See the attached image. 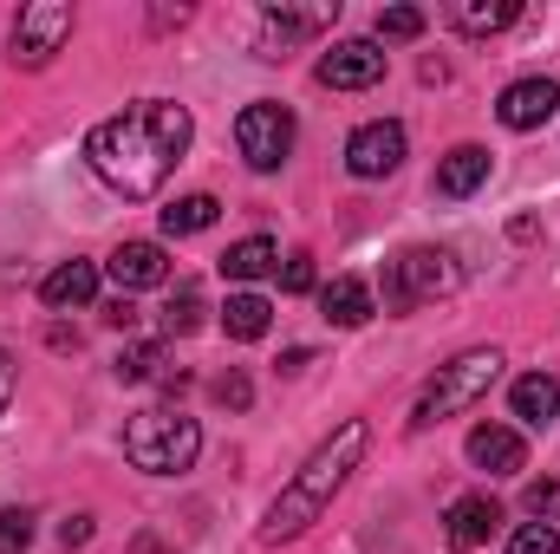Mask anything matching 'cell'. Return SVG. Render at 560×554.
Returning a JSON list of instances; mask_svg holds the SVG:
<instances>
[{
  "instance_id": "27",
  "label": "cell",
  "mask_w": 560,
  "mask_h": 554,
  "mask_svg": "<svg viewBox=\"0 0 560 554\" xmlns=\"http://www.w3.org/2000/svg\"><path fill=\"white\" fill-rule=\"evenodd\" d=\"M423 33V7H385L378 13V39H418Z\"/></svg>"
},
{
  "instance_id": "9",
  "label": "cell",
  "mask_w": 560,
  "mask_h": 554,
  "mask_svg": "<svg viewBox=\"0 0 560 554\" xmlns=\"http://www.w3.org/2000/svg\"><path fill=\"white\" fill-rule=\"evenodd\" d=\"M313 72H319V85H332V92H365V85L385 79V53H378V39H339Z\"/></svg>"
},
{
  "instance_id": "13",
  "label": "cell",
  "mask_w": 560,
  "mask_h": 554,
  "mask_svg": "<svg viewBox=\"0 0 560 554\" xmlns=\"http://www.w3.org/2000/svg\"><path fill=\"white\" fill-rule=\"evenodd\" d=\"M39 300H46L52 313H66V307H92V300H98V262H59L52 275L39 280Z\"/></svg>"
},
{
  "instance_id": "11",
  "label": "cell",
  "mask_w": 560,
  "mask_h": 554,
  "mask_svg": "<svg viewBox=\"0 0 560 554\" xmlns=\"http://www.w3.org/2000/svg\"><path fill=\"white\" fill-rule=\"evenodd\" d=\"M469 463L489 470V476H515V470L528 463V443H522V430H509V424H476V430H469Z\"/></svg>"
},
{
  "instance_id": "24",
  "label": "cell",
  "mask_w": 560,
  "mask_h": 554,
  "mask_svg": "<svg viewBox=\"0 0 560 554\" xmlns=\"http://www.w3.org/2000/svg\"><path fill=\"white\" fill-rule=\"evenodd\" d=\"M118 379H125V385L163 379V346H156V339H143V346H125V353H118Z\"/></svg>"
},
{
  "instance_id": "20",
  "label": "cell",
  "mask_w": 560,
  "mask_h": 554,
  "mask_svg": "<svg viewBox=\"0 0 560 554\" xmlns=\"http://www.w3.org/2000/svg\"><path fill=\"white\" fill-rule=\"evenodd\" d=\"M268 326H275V307H268L261 293H229V307H222V333H229V339L248 346V339H261Z\"/></svg>"
},
{
  "instance_id": "1",
  "label": "cell",
  "mask_w": 560,
  "mask_h": 554,
  "mask_svg": "<svg viewBox=\"0 0 560 554\" xmlns=\"http://www.w3.org/2000/svg\"><path fill=\"white\" fill-rule=\"evenodd\" d=\"M189 138H196L189 105H176V99H138V105H125L118 118L92 125L85 163H92L125 203H143V196H156V189L170 183V170L183 163Z\"/></svg>"
},
{
  "instance_id": "6",
  "label": "cell",
  "mask_w": 560,
  "mask_h": 554,
  "mask_svg": "<svg viewBox=\"0 0 560 554\" xmlns=\"http://www.w3.org/2000/svg\"><path fill=\"white\" fill-rule=\"evenodd\" d=\"M235 143H242V163L248 170H280L287 157H293V112L275 105V99H255V105H242V118H235Z\"/></svg>"
},
{
  "instance_id": "17",
  "label": "cell",
  "mask_w": 560,
  "mask_h": 554,
  "mask_svg": "<svg viewBox=\"0 0 560 554\" xmlns=\"http://www.w3.org/2000/svg\"><path fill=\"white\" fill-rule=\"evenodd\" d=\"M261 20H268V33H275L280 46L287 39H313V33H326L339 20V0H319V7H287V0H275Z\"/></svg>"
},
{
  "instance_id": "4",
  "label": "cell",
  "mask_w": 560,
  "mask_h": 554,
  "mask_svg": "<svg viewBox=\"0 0 560 554\" xmlns=\"http://www.w3.org/2000/svg\"><path fill=\"white\" fill-rule=\"evenodd\" d=\"M502 366H509V359H502L495 346H469V353H456V359H450V366H436V379L423 385L411 424H418V430H430V424H443V417L482 405V399H489V385L502 379Z\"/></svg>"
},
{
  "instance_id": "28",
  "label": "cell",
  "mask_w": 560,
  "mask_h": 554,
  "mask_svg": "<svg viewBox=\"0 0 560 554\" xmlns=\"http://www.w3.org/2000/svg\"><path fill=\"white\" fill-rule=\"evenodd\" d=\"M33 549V516L26 509H0V554H26Z\"/></svg>"
},
{
  "instance_id": "5",
  "label": "cell",
  "mask_w": 560,
  "mask_h": 554,
  "mask_svg": "<svg viewBox=\"0 0 560 554\" xmlns=\"http://www.w3.org/2000/svg\"><path fill=\"white\" fill-rule=\"evenodd\" d=\"M463 287V268L450 249H405L398 262H385V307H423V300H443Z\"/></svg>"
},
{
  "instance_id": "23",
  "label": "cell",
  "mask_w": 560,
  "mask_h": 554,
  "mask_svg": "<svg viewBox=\"0 0 560 554\" xmlns=\"http://www.w3.org/2000/svg\"><path fill=\"white\" fill-rule=\"evenodd\" d=\"M202 313H209V307H202V287L183 280V287H170V300H163V333H170V339H176V333H196Z\"/></svg>"
},
{
  "instance_id": "8",
  "label": "cell",
  "mask_w": 560,
  "mask_h": 554,
  "mask_svg": "<svg viewBox=\"0 0 560 554\" xmlns=\"http://www.w3.org/2000/svg\"><path fill=\"white\" fill-rule=\"evenodd\" d=\"M398 163H405V125H398V118L359 125V131L346 138V170H352L359 183H378V176H392Z\"/></svg>"
},
{
  "instance_id": "22",
  "label": "cell",
  "mask_w": 560,
  "mask_h": 554,
  "mask_svg": "<svg viewBox=\"0 0 560 554\" xmlns=\"http://www.w3.org/2000/svg\"><path fill=\"white\" fill-rule=\"evenodd\" d=\"M215 216H222L215 196H183L163 209V235H202V229H215Z\"/></svg>"
},
{
  "instance_id": "32",
  "label": "cell",
  "mask_w": 560,
  "mask_h": 554,
  "mask_svg": "<svg viewBox=\"0 0 560 554\" xmlns=\"http://www.w3.org/2000/svg\"><path fill=\"white\" fill-rule=\"evenodd\" d=\"M105 320H112V326H131V320H138V307H131V293H118V300L105 307Z\"/></svg>"
},
{
  "instance_id": "25",
  "label": "cell",
  "mask_w": 560,
  "mask_h": 554,
  "mask_svg": "<svg viewBox=\"0 0 560 554\" xmlns=\"http://www.w3.org/2000/svg\"><path fill=\"white\" fill-rule=\"evenodd\" d=\"M209 399H215V405H229V412H248L255 385H248V372H235V366H229V372H215V379H209Z\"/></svg>"
},
{
  "instance_id": "31",
  "label": "cell",
  "mask_w": 560,
  "mask_h": 554,
  "mask_svg": "<svg viewBox=\"0 0 560 554\" xmlns=\"http://www.w3.org/2000/svg\"><path fill=\"white\" fill-rule=\"evenodd\" d=\"M92 542V516H66L59 522V549H85Z\"/></svg>"
},
{
  "instance_id": "16",
  "label": "cell",
  "mask_w": 560,
  "mask_h": 554,
  "mask_svg": "<svg viewBox=\"0 0 560 554\" xmlns=\"http://www.w3.org/2000/svg\"><path fill=\"white\" fill-rule=\"evenodd\" d=\"M482 183H489V150L482 143H456L436 163V196H476Z\"/></svg>"
},
{
  "instance_id": "34",
  "label": "cell",
  "mask_w": 560,
  "mask_h": 554,
  "mask_svg": "<svg viewBox=\"0 0 560 554\" xmlns=\"http://www.w3.org/2000/svg\"><path fill=\"white\" fill-rule=\"evenodd\" d=\"M306 366H313V353H306V346H287V353H280V372H306Z\"/></svg>"
},
{
  "instance_id": "2",
  "label": "cell",
  "mask_w": 560,
  "mask_h": 554,
  "mask_svg": "<svg viewBox=\"0 0 560 554\" xmlns=\"http://www.w3.org/2000/svg\"><path fill=\"white\" fill-rule=\"evenodd\" d=\"M365 450H372V424H365V417H346V424L293 470V483L275 496V509H268V522H261V542H268V549L300 542V535L332 509V496L352 483V470L365 463Z\"/></svg>"
},
{
  "instance_id": "33",
  "label": "cell",
  "mask_w": 560,
  "mask_h": 554,
  "mask_svg": "<svg viewBox=\"0 0 560 554\" xmlns=\"http://www.w3.org/2000/svg\"><path fill=\"white\" fill-rule=\"evenodd\" d=\"M7 405H13V353L0 346V412H7Z\"/></svg>"
},
{
  "instance_id": "26",
  "label": "cell",
  "mask_w": 560,
  "mask_h": 554,
  "mask_svg": "<svg viewBox=\"0 0 560 554\" xmlns=\"http://www.w3.org/2000/svg\"><path fill=\"white\" fill-rule=\"evenodd\" d=\"M509 554H560L555 522H522V529L509 535Z\"/></svg>"
},
{
  "instance_id": "29",
  "label": "cell",
  "mask_w": 560,
  "mask_h": 554,
  "mask_svg": "<svg viewBox=\"0 0 560 554\" xmlns=\"http://www.w3.org/2000/svg\"><path fill=\"white\" fill-rule=\"evenodd\" d=\"M522 509L535 516V522H560V483H528V496H522Z\"/></svg>"
},
{
  "instance_id": "12",
  "label": "cell",
  "mask_w": 560,
  "mask_h": 554,
  "mask_svg": "<svg viewBox=\"0 0 560 554\" xmlns=\"http://www.w3.org/2000/svg\"><path fill=\"white\" fill-rule=\"evenodd\" d=\"M495 522H502V509L489 496H456L443 516V535H450V549H482L495 535Z\"/></svg>"
},
{
  "instance_id": "7",
  "label": "cell",
  "mask_w": 560,
  "mask_h": 554,
  "mask_svg": "<svg viewBox=\"0 0 560 554\" xmlns=\"http://www.w3.org/2000/svg\"><path fill=\"white\" fill-rule=\"evenodd\" d=\"M66 39H72V7H66V0H33V7H20V20H13V59H20V66H46Z\"/></svg>"
},
{
  "instance_id": "14",
  "label": "cell",
  "mask_w": 560,
  "mask_h": 554,
  "mask_svg": "<svg viewBox=\"0 0 560 554\" xmlns=\"http://www.w3.org/2000/svg\"><path fill=\"white\" fill-rule=\"evenodd\" d=\"M112 280H118V293L163 287V280H170V255H163L156 242H125V249L112 255Z\"/></svg>"
},
{
  "instance_id": "18",
  "label": "cell",
  "mask_w": 560,
  "mask_h": 554,
  "mask_svg": "<svg viewBox=\"0 0 560 554\" xmlns=\"http://www.w3.org/2000/svg\"><path fill=\"white\" fill-rule=\"evenodd\" d=\"M509 405L522 424H555L560 417V372H528V379H515V392H509Z\"/></svg>"
},
{
  "instance_id": "30",
  "label": "cell",
  "mask_w": 560,
  "mask_h": 554,
  "mask_svg": "<svg viewBox=\"0 0 560 554\" xmlns=\"http://www.w3.org/2000/svg\"><path fill=\"white\" fill-rule=\"evenodd\" d=\"M280 287H287V293H313V287H319V268H313V255H287V268H280Z\"/></svg>"
},
{
  "instance_id": "3",
  "label": "cell",
  "mask_w": 560,
  "mask_h": 554,
  "mask_svg": "<svg viewBox=\"0 0 560 554\" xmlns=\"http://www.w3.org/2000/svg\"><path fill=\"white\" fill-rule=\"evenodd\" d=\"M125 457L138 463L143 476H183L202 457V424L189 412L150 405V412H138L125 424Z\"/></svg>"
},
{
  "instance_id": "21",
  "label": "cell",
  "mask_w": 560,
  "mask_h": 554,
  "mask_svg": "<svg viewBox=\"0 0 560 554\" xmlns=\"http://www.w3.org/2000/svg\"><path fill=\"white\" fill-rule=\"evenodd\" d=\"M280 268V249L268 242V235H248V242H235L229 255H222V275L229 280H261Z\"/></svg>"
},
{
  "instance_id": "15",
  "label": "cell",
  "mask_w": 560,
  "mask_h": 554,
  "mask_svg": "<svg viewBox=\"0 0 560 554\" xmlns=\"http://www.w3.org/2000/svg\"><path fill=\"white\" fill-rule=\"evenodd\" d=\"M319 313H326V326H346V333H352V326L372 320V287L359 275L326 280V287H319Z\"/></svg>"
},
{
  "instance_id": "10",
  "label": "cell",
  "mask_w": 560,
  "mask_h": 554,
  "mask_svg": "<svg viewBox=\"0 0 560 554\" xmlns=\"http://www.w3.org/2000/svg\"><path fill=\"white\" fill-rule=\"evenodd\" d=\"M555 112H560V85L548 79V72H535V79H515V85L495 99V118H502L509 131H541Z\"/></svg>"
},
{
  "instance_id": "19",
  "label": "cell",
  "mask_w": 560,
  "mask_h": 554,
  "mask_svg": "<svg viewBox=\"0 0 560 554\" xmlns=\"http://www.w3.org/2000/svg\"><path fill=\"white\" fill-rule=\"evenodd\" d=\"M522 20V7L515 0H456L450 7V26H463V33H502V26H515Z\"/></svg>"
}]
</instances>
